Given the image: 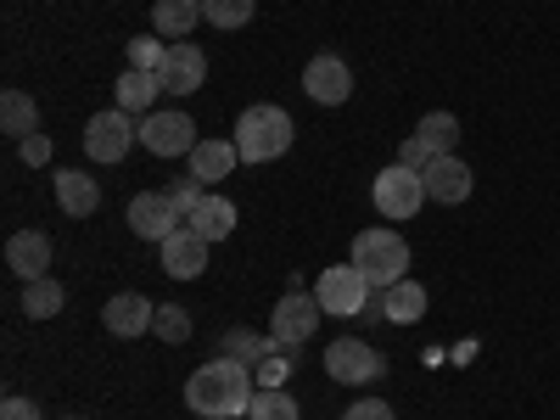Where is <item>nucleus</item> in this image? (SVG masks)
Returning a JSON list of instances; mask_svg holds the SVG:
<instances>
[{
	"label": "nucleus",
	"instance_id": "obj_1",
	"mask_svg": "<svg viewBox=\"0 0 560 420\" xmlns=\"http://www.w3.org/2000/svg\"><path fill=\"white\" fill-rule=\"evenodd\" d=\"M253 393H258L253 364L230 359V353L208 359L197 376L185 382V404H191V415H202V420H236V415H247Z\"/></svg>",
	"mask_w": 560,
	"mask_h": 420
},
{
	"label": "nucleus",
	"instance_id": "obj_2",
	"mask_svg": "<svg viewBox=\"0 0 560 420\" xmlns=\"http://www.w3.org/2000/svg\"><path fill=\"white\" fill-rule=\"evenodd\" d=\"M370 287H398V280H409V242L398 236L393 224H376V230H359L353 236V258H348Z\"/></svg>",
	"mask_w": 560,
	"mask_h": 420
},
{
	"label": "nucleus",
	"instance_id": "obj_3",
	"mask_svg": "<svg viewBox=\"0 0 560 420\" xmlns=\"http://www.w3.org/2000/svg\"><path fill=\"white\" fill-rule=\"evenodd\" d=\"M236 152L242 163H275V158H287L292 152V118L287 107H247L236 118Z\"/></svg>",
	"mask_w": 560,
	"mask_h": 420
},
{
	"label": "nucleus",
	"instance_id": "obj_4",
	"mask_svg": "<svg viewBox=\"0 0 560 420\" xmlns=\"http://www.w3.org/2000/svg\"><path fill=\"white\" fill-rule=\"evenodd\" d=\"M135 113H124V107H107V113H96L84 124V158L90 163H124L129 158V147L140 140V124H129Z\"/></svg>",
	"mask_w": 560,
	"mask_h": 420
},
{
	"label": "nucleus",
	"instance_id": "obj_5",
	"mask_svg": "<svg viewBox=\"0 0 560 420\" xmlns=\"http://www.w3.org/2000/svg\"><path fill=\"white\" fill-rule=\"evenodd\" d=\"M370 197H376V213H387V219H415L420 208H427V179H420V168L393 163V168L376 174Z\"/></svg>",
	"mask_w": 560,
	"mask_h": 420
},
{
	"label": "nucleus",
	"instance_id": "obj_6",
	"mask_svg": "<svg viewBox=\"0 0 560 420\" xmlns=\"http://www.w3.org/2000/svg\"><path fill=\"white\" fill-rule=\"evenodd\" d=\"M197 118H185V113H147V118H140V147H147L152 158H191V147H197Z\"/></svg>",
	"mask_w": 560,
	"mask_h": 420
},
{
	"label": "nucleus",
	"instance_id": "obj_7",
	"mask_svg": "<svg viewBox=\"0 0 560 420\" xmlns=\"http://www.w3.org/2000/svg\"><path fill=\"white\" fill-rule=\"evenodd\" d=\"M382 370H387V359L370 348V342H359V337H337L331 348H325V376L342 382V387L382 382Z\"/></svg>",
	"mask_w": 560,
	"mask_h": 420
},
{
	"label": "nucleus",
	"instance_id": "obj_8",
	"mask_svg": "<svg viewBox=\"0 0 560 420\" xmlns=\"http://www.w3.org/2000/svg\"><path fill=\"white\" fill-rule=\"evenodd\" d=\"M319 319H325V308H319L314 292H287L275 303V314H269V337L287 342V348H303L319 331Z\"/></svg>",
	"mask_w": 560,
	"mask_h": 420
},
{
	"label": "nucleus",
	"instance_id": "obj_9",
	"mask_svg": "<svg viewBox=\"0 0 560 420\" xmlns=\"http://www.w3.org/2000/svg\"><path fill=\"white\" fill-rule=\"evenodd\" d=\"M314 298H319V308H325V314L353 319V314H364V303H370V280H364L353 264H331V269L319 275Z\"/></svg>",
	"mask_w": 560,
	"mask_h": 420
},
{
	"label": "nucleus",
	"instance_id": "obj_10",
	"mask_svg": "<svg viewBox=\"0 0 560 420\" xmlns=\"http://www.w3.org/2000/svg\"><path fill=\"white\" fill-rule=\"evenodd\" d=\"M179 208H174V197L168 191H140L135 202H129V230L140 242H168L174 230H179Z\"/></svg>",
	"mask_w": 560,
	"mask_h": 420
},
{
	"label": "nucleus",
	"instance_id": "obj_11",
	"mask_svg": "<svg viewBox=\"0 0 560 420\" xmlns=\"http://www.w3.org/2000/svg\"><path fill=\"white\" fill-rule=\"evenodd\" d=\"M202 79H208V57L197 51L191 39H174L168 57H163V68H158V84L168 90V96H197Z\"/></svg>",
	"mask_w": 560,
	"mask_h": 420
},
{
	"label": "nucleus",
	"instance_id": "obj_12",
	"mask_svg": "<svg viewBox=\"0 0 560 420\" xmlns=\"http://www.w3.org/2000/svg\"><path fill=\"white\" fill-rule=\"evenodd\" d=\"M158 247H163V258H158V264H163V275H168V280H197V275L208 269V247H213V242H208V236H197L191 224H179L174 236H168V242H158Z\"/></svg>",
	"mask_w": 560,
	"mask_h": 420
},
{
	"label": "nucleus",
	"instance_id": "obj_13",
	"mask_svg": "<svg viewBox=\"0 0 560 420\" xmlns=\"http://www.w3.org/2000/svg\"><path fill=\"white\" fill-rule=\"evenodd\" d=\"M420 179H427V202H443V208H454V202H465V197H471V163H465L459 152H443V158H432V168H420Z\"/></svg>",
	"mask_w": 560,
	"mask_h": 420
},
{
	"label": "nucleus",
	"instance_id": "obj_14",
	"mask_svg": "<svg viewBox=\"0 0 560 420\" xmlns=\"http://www.w3.org/2000/svg\"><path fill=\"white\" fill-rule=\"evenodd\" d=\"M303 90H308V102H319V107H342L353 96V73H348L342 57H314L303 68Z\"/></svg>",
	"mask_w": 560,
	"mask_h": 420
},
{
	"label": "nucleus",
	"instance_id": "obj_15",
	"mask_svg": "<svg viewBox=\"0 0 560 420\" xmlns=\"http://www.w3.org/2000/svg\"><path fill=\"white\" fill-rule=\"evenodd\" d=\"M152 319H158V303L140 298V292H118L113 303H102V325L113 337H147Z\"/></svg>",
	"mask_w": 560,
	"mask_h": 420
},
{
	"label": "nucleus",
	"instance_id": "obj_16",
	"mask_svg": "<svg viewBox=\"0 0 560 420\" xmlns=\"http://www.w3.org/2000/svg\"><path fill=\"white\" fill-rule=\"evenodd\" d=\"M7 264H12L18 280H39L51 269V236H45V230H18L7 242Z\"/></svg>",
	"mask_w": 560,
	"mask_h": 420
},
{
	"label": "nucleus",
	"instance_id": "obj_17",
	"mask_svg": "<svg viewBox=\"0 0 560 420\" xmlns=\"http://www.w3.org/2000/svg\"><path fill=\"white\" fill-rule=\"evenodd\" d=\"M57 202H62L68 219H90L102 208V185L79 168H57Z\"/></svg>",
	"mask_w": 560,
	"mask_h": 420
},
{
	"label": "nucleus",
	"instance_id": "obj_18",
	"mask_svg": "<svg viewBox=\"0 0 560 420\" xmlns=\"http://www.w3.org/2000/svg\"><path fill=\"white\" fill-rule=\"evenodd\" d=\"M236 163H242L236 140H197V147H191V174L202 185H219L224 174H236Z\"/></svg>",
	"mask_w": 560,
	"mask_h": 420
},
{
	"label": "nucleus",
	"instance_id": "obj_19",
	"mask_svg": "<svg viewBox=\"0 0 560 420\" xmlns=\"http://www.w3.org/2000/svg\"><path fill=\"white\" fill-rule=\"evenodd\" d=\"M185 224H191L197 236H208V242H224L230 230H236V202H224V197H213V191H208L191 213H185Z\"/></svg>",
	"mask_w": 560,
	"mask_h": 420
},
{
	"label": "nucleus",
	"instance_id": "obj_20",
	"mask_svg": "<svg viewBox=\"0 0 560 420\" xmlns=\"http://www.w3.org/2000/svg\"><path fill=\"white\" fill-rule=\"evenodd\" d=\"M382 314L393 325H415L420 314H427V287H420V280H398V287H387L382 292Z\"/></svg>",
	"mask_w": 560,
	"mask_h": 420
},
{
	"label": "nucleus",
	"instance_id": "obj_21",
	"mask_svg": "<svg viewBox=\"0 0 560 420\" xmlns=\"http://www.w3.org/2000/svg\"><path fill=\"white\" fill-rule=\"evenodd\" d=\"M158 96H163L158 73H140V68H129V73L118 79V107H124V113H158Z\"/></svg>",
	"mask_w": 560,
	"mask_h": 420
},
{
	"label": "nucleus",
	"instance_id": "obj_22",
	"mask_svg": "<svg viewBox=\"0 0 560 420\" xmlns=\"http://www.w3.org/2000/svg\"><path fill=\"white\" fill-rule=\"evenodd\" d=\"M62 303H68L62 280H51V275L23 280V314H28V319H57V314H62Z\"/></svg>",
	"mask_w": 560,
	"mask_h": 420
},
{
	"label": "nucleus",
	"instance_id": "obj_23",
	"mask_svg": "<svg viewBox=\"0 0 560 420\" xmlns=\"http://www.w3.org/2000/svg\"><path fill=\"white\" fill-rule=\"evenodd\" d=\"M34 124H39L34 96H23V90H7V96H0V129H7L12 140H28V135H39Z\"/></svg>",
	"mask_w": 560,
	"mask_h": 420
},
{
	"label": "nucleus",
	"instance_id": "obj_24",
	"mask_svg": "<svg viewBox=\"0 0 560 420\" xmlns=\"http://www.w3.org/2000/svg\"><path fill=\"white\" fill-rule=\"evenodd\" d=\"M202 23V7H197V0H158V7H152V28L168 39H179V34H191Z\"/></svg>",
	"mask_w": 560,
	"mask_h": 420
},
{
	"label": "nucleus",
	"instance_id": "obj_25",
	"mask_svg": "<svg viewBox=\"0 0 560 420\" xmlns=\"http://www.w3.org/2000/svg\"><path fill=\"white\" fill-rule=\"evenodd\" d=\"M247 420H303V409H298V398L287 387H258Z\"/></svg>",
	"mask_w": 560,
	"mask_h": 420
},
{
	"label": "nucleus",
	"instance_id": "obj_26",
	"mask_svg": "<svg viewBox=\"0 0 560 420\" xmlns=\"http://www.w3.org/2000/svg\"><path fill=\"white\" fill-rule=\"evenodd\" d=\"M415 135L432 147V158H443V152L459 147V118H454V113H427V118L415 124Z\"/></svg>",
	"mask_w": 560,
	"mask_h": 420
},
{
	"label": "nucleus",
	"instance_id": "obj_27",
	"mask_svg": "<svg viewBox=\"0 0 560 420\" xmlns=\"http://www.w3.org/2000/svg\"><path fill=\"white\" fill-rule=\"evenodd\" d=\"M202 23H213V28H247L253 23V0H202Z\"/></svg>",
	"mask_w": 560,
	"mask_h": 420
},
{
	"label": "nucleus",
	"instance_id": "obj_28",
	"mask_svg": "<svg viewBox=\"0 0 560 420\" xmlns=\"http://www.w3.org/2000/svg\"><path fill=\"white\" fill-rule=\"evenodd\" d=\"M152 331L174 348V342H185V337H191V314H185L179 303H158V319H152Z\"/></svg>",
	"mask_w": 560,
	"mask_h": 420
},
{
	"label": "nucleus",
	"instance_id": "obj_29",
	"mask_svg": "<svg viewBox=\"0 0 560 420\" xmlns=\"http://www.w3.org/2000/svg\"><path fill=\"white\" fill-rule=\"evenodd\" d=\"M224 353L258 370V359H264V353H275V337H253V331H230V337H224Z\"/></svg>",
	"mask_w": 560,
	"mask_h": 420
},
{
	"label": "nucleus",
	"instance_id": "obj_30",
	"mask_svg": "<svg viewBox=\"0 0 560 420\" xmlns=\"http://www.w3.org/2000/svg\"><path fill=\"white\" fill-rule=\"evenodd\" d=\"M163 57H168V39H158V34H140V39H129V68H140V73H158V68H163Z\"/></svg>",
	"mask_w": 560,
	"mask_h": 420
},
{
	"label": "nucleus",
	"instance_id": "obj_31",
	"mask_svg": "<svg viewBox=\"0 0 560 420\" xmlns=\"http://www.w3.org/2000/svg\"><path fill=\"white\" fill-rule=\"evenodd\" d=\"M287 376H292V348L287 342H275V353H264L258 359V387H287Z\"/></svg>",
	"mask_w": 560,
	"mask_h": 420
},
{
	"label": "nucleus",
	"instance_id": "obj_32",
	"mask_svg": "<svg viewBox=\"0 0 560 420\" xmlns=\"http://www.w3.org/2000/svg\"><path fill=\"white\" fill-rule=\"evenodd\" d=\"M168 197H174V208H179V213H191V208L208 197V185H202L191 168H185V174H174V179H168Z\"/></svg>",
	"mask_w": 560,
	"mask_h": 420
},
{
	"label": "nucleus",
	"instance_id": "obj_33",
	"mask_svg": "<svg viewBox=\"0 0 560 420\" xmlns=\"http://www.w3.org/2000/svg\"><path fill=\"white\" fill-rule=\"evenodd\" d=\"M342 420H398L393 415V404L387 398H359V404H348V415Z\"/></svg>",
	"mask_w": 560,
	"mask_h": 420
},
{
	"label": "nucleus",
	"instance_id": "obj_34",
	"mask_svg": "<svg viewBox=\"0 0 560 420\" xmlns=\"http://www.w3.org/2000/svg\"><path fill=\"white\" fill-rule=\"evenodd\" d=\"M398 163H404V168H432V147H427L420 135H409L404 147H398Z\"/></svg>",
	"mask_w": 560,
	"mask_h": 420
},
{
	"label": "nucleus",
	"instance_id": "obj_35",
	"mask_svg": "<svg viewBox=\"0 0 560 420\" xmlns=\"http://www.w3.org/2000/svg\"><path fill=\"white\" fill-rule=\"evenodd\" d=\"M18 147H23V163L34 168V163H51V140H45V135H28V140H18Z\"/></svg>",
	"mask_w": 560,
	"mask_h": 420
},
{
	"label": "nucleus",
	"instance_id": "obj_36",
	"mask_svg": "<svg viewBox=\"0 0 560 420\" xmlns=\"http://www.w3.org/2000/svg\"><path fill=\"white\" fill-rule=\"evenodd\" d=\"M0 420H45L28 398H7V404H0Z\"/></svg>",
	"mask_w": 560,
	"mask_h": 420
},
{
	"label": "nucleus",
	"instance_id": "obj_37",
	"mask_svg": "<svg viewBox=\"0 0 560 420\" xmlns=\"http://www.w3.org/2000/svg\"><path fill=\"white\" fill-rule=\"evenodd\" d=\"M197 7H202V0H197Z\"/></svg>",
	"mask_w": 560,
	"mask_h": 420
}]
</instances>
